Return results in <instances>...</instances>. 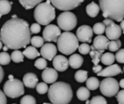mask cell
Wrapping results in <instances>:
<instances>
[{
  "mask_svg": "<svg viewBox=\"0 0 124 104\" xmlns=\"http://www.w3.org/2000/svg\"><path fill=\"white\" fill-rule=\"evenodd\" d=\"M92 70H93V72H94V73H98V72H101L102 70V66H100V65H94V67H93V68H92Z\"/></svg>",
  "mask_w": 124,
  "mask_h": 104,
  "instance_id": "7bdbcfd3",
  "label": "cell"
},
{
  "mask_svg": "<svg viewBox=\"0 0 124 104\" xmlns=\"http://www.w3.org/2000/svg\"><path fill=\"white\" fill-rule=\"evenodd\" d=\"M49 87L47 85V83H39L37 84L36 87V91L39 94H41V95H44L45 93H46L49 90Z\"/></svg>",
  "mask_w": 124,
  "mask_h": 104,
  "instance_id": "d6a6232c",
  "label": "cell"
},
{
  "mask_svg": "<svg viewBox=\"0 0 124 104\" xmlns=\"http://www.w3.org/2000/svg\"><path fill=\"white\" fill-rule=\"evenodd\" d=\"M30 28H31V33H33V34L39 33L41 31V25L38 22L37 23H33V24H31Z\"/></svg>",
  "mask_w": 124,
  "mask_h": 104,
  "instance_id": "ab89813d",
  "label": "cell"
},
{
  "mask_svg": "<svg viewBox=\"0 0 124 104\" xmlns=\"http://www.w3.org/2000/svg\"><path fill=\"white\" fill-rule=\"evenodd\" d=\"M106 30V25L103 22H97L93 26V31L97 35H102Z\"/></svg>",
  "mask_w": 124,
  "mask_h": 104,
  "instance_id": "f546056e",
  "label": "cell"
},
{
  "mask_svg": "<svg viewBox=\"0 0 124 104\" xmlns=\"http://www.w3.org/2000/svg\"><path fill=\"white\" fill-rule=\"evenodd\" d=\"M122 72L121 68L120 66L118 64H111L109 65L108 67L105 69H102L101 72L97 73V76L100 77H113L116 76Z\"/></svg>",
  "mask_w": 124,
  "mask_h": 104,
  "instance_id": "2e32d148",
  "label": "cell"
},
{
  "mask_svg": "<svg viewBox=\"0 0 124 104\" xmlns=\"http://www.w3.org/2000/svg\"><path fill=\"white\" fill-rule=\"evenodd\" d=\"M86 104H90V101H89L87 100V101H86Z\"/></svg>",
  "mask_w": 124,
  "mask_h": 104,
  "instance_id": "816d5d0a",
  "label": "cell"
},
{
  "mask_svg": "<svg viewBox=\"0 0 124 104\" xmlns=\"http://www.w3.org/2000/svg\"><path fill=\"white\" fill-rule=\"evenodd\" d=\"M50 0L39 4L34 10L36 21L42 25H47L55 18V9Z\"/></svg>",
  "mask_w": 124,
  "mask_h": 104,
  "instance_id": "277c9868",
  "label": "cell"
},
{
  "mask_svg": "<svg viewBox=\"0 0 124 104\" xmlns=\"http://www.w3.org/2000/svg\"><path fill=\"white\" fill-rule=\"evenodd\" d=\"M31 35L28 23L17 17L7 20L1 29V41L10 49L26 47L31 42Z\"/></svg>",
  "mask_w": 124,
  "mask_h": 104,
  "instance_id": "6da1fadb",
  "label": "cell"
},
{
  "mask_svg": "<svg viewBox=\"0 0 124 104\" xmlns=\"http://www.w3.org/2000/svg\"><path fill=\"white\" fill-rule=\"evenodd\" d=\"M38 82L39 80L36 75L32 72L25 74L23 78V83L24 85L28 88H34L35 87H36Z\"/></svg>",
  "mask_w": 124,
  "mask_h": 104,
  "instance_id": "ac0fdd59",
  "label": "cell"
},
{
  "mask_svg": "<svg viewBox=\"0 0 124 104\" xmlns=\"http://www.w3.org/2000/svg\"><path fill=\"white\" fill-rule=\"evenodd\" d=\"M3 91L9 98H15L20 97L24 94V84L17 79H9L4 85Z\"/></svg>",
  "mask_w": 124,
  "mask_h": 104,
  "instance_id": "8992f818",
  "label": "cell"
},
{
  "mask_svg": "<svg viewBox=\"0 0 124 104\" xmlns=\"http://www.w3.org/2000/svg\"><path fill=\"white\" fill-rule=\"evenodd\" d=\"M11 59L15 63H20L23 62L24 59V54L23 52H21L19 50H15L12 54H11Z\"/></svg>",
  "mask_w": 124,
  "mask_h": 104,
  "instance_id": "f1b7e54d",
  "label": "cell"
},
{
  "mask_svg": "<svg viewBox=\"0 0 124 104\" xmlns=\"http://www.w3.org/2000/svg\"><path fill=\"white\" fill-rule=\"evenodd\" d=\"M9 49V48H8L7 46H5V45H4V47L3 48V49H4V51H7V49Z\"/></svg>",
  "mask_w": 124,
  "mask_h": 104,
  "instance_id": "c3c4849f",
  "label": "cell"
},
{
  "mask_svg": "<svg viewBox=\"0 0 124 104\" xmlns=\"http://www.w3.org/2000/svg\"><path fill=\"white\" fill-rule=\"evenodd\" d=\"M115 60H116V56L113 53H110V52L105 53L104 54H102V58H101L102 63L108 66L113 64Z\"/></svg>",
  "mask_w": 124,
  "mask_h": 104,
  "instance_id": "d4e9b609",
  "label": "cell"
},
{
  "mask_svg": "<svg viewBox=\"0 0 124 104\" xmlns=\"http://www.w3.org/2000/svg\"><path fill=\"white\" fill-rule=\"evenodd\" d=\"M41 77L44 82L46 83L47 84H52L55 83L58 78L57 70H56L55 69L46 67L42 72Z\"/></svg>",
  "mask_w": 124,
  "mask_h": 104,
  "instance_id": "9a60e30c",
  "label": "cell"
},
{
  "mask_svg": "<svg viewBox=\"0 0 124 104\" xmlns=\"http://www.w3.org/2000/svg\"><path fill=\"white\" fill-rule=\"evenodd\" d=\"M116 59L119 63L124 64V49L119 50L116 54Z\"/></svg>",
  "mask_w": 124,
  "mask_h": 104,
  "instance_id": "f35d334b",
  "label": "cell"
},
{
  "mask_svg": "<svg viewBox=\"0 0 124 104\" xmlns=\"http://www.w3.org/2000/svg\"><path fill=\"white\" fill-rule=\"evenodd\" d=\"M120 85L118 82L111 77H107L102 80L100 85V89L102 95L106 97H113L118 94Z\"/></svg>",
  "mask_w": 124,
  "mask_h": 104,
  "instance_id": "ba28073f",
  "label": "cell"
},
{
  "mask_svg": "<svg viewBox=\"0 0 124 104\" xmlns=\"http://www.w3.org/2000/svg\"><path fill=\"white\" fill-rule=\"evenodd\" d=\"M78 41L76 35L70 31H65L60 35L57 41L58 50L65 55L72 54L78 49Z\"/></svg>",
  "mask_w": 124,
  "mask_h": 104,
  "instance_id": "5b68a950",
  "label": "cell"
},
{
  "mask_svg": "<svg viewBox=\"0 0 124 104\" xmlns=\"http://www.w3.org/2000/svg\"><path fill=\"white\" fill-rule=\"evenodd\" d=\"M61 34L60 28L55 25H47L43 30V38L46 41L57 42Z\"/></svg>",
  "mask_w": 124,
  "mask_h": 104,
  "instance_id": "30bf717a",
  "label": "cell"
},
{
  "mask_svg": "<svg viewBox=\"0 0 124 104\" xmlns=\"http://www.w3.org/2000/svg\"><path fill=\"white\" fill-rule=\"evenodd\" d=\"M11 56L5 51H3L0 54V64L1 65H7L11 61Z\"/></svg>",
  "mask_w": 124,
  "mask_h": 104,
  "instance_id": "836d02e7",
  "label": "cell"
},
{
  "mask_svg": "<svg viewBox=\"0 0 124 104\" xmlns=\"http://www.w3.org/2000/svg\"><path fill=\"white\" fill-rule=\"evenodd\" d=\"M57 9L62 11H69L78 7L84 0H50Z\"/></svg>",
  "mask_w": 124,
  "mask_h": 104,
  "instance_id": "9c48e42d",
  "label": "cell"
},
{
  "mask_svg": "<svg viewBox=\"0 0 124 104\" xmlns=\"http://www.w3.org/2000/svg\"><path fill=\"white\" fill-rule=\"evenodd\" d=\"M44 38H41V36H33L31 40V43L36 48H41L44 45Z\"/></svg>",
  "mask_w": 124,
  "mask_h": 104,
  "instance_id": "4dcf8cb0",
  "label": "cell"
},
{
  "mask_svg": "<svg viewBox=\"0 0 124 104\" xmlns=\"http://www.w3.org/2000/svg\"><path fill=\"white\" fill-rule=\"evenodd\" d=\"M23 54L24 56L29 59H36V57H39L41 55V53L38 51V50L36 49L35 46H28L27 47L24 51H23Z\"/></svg>",
  "mask_w": 124,
  "mask_h": 104,
  "instance_id": "44dd1931",
  "label": "cell"
},
{
  "mask_svg": "<svg viewBox=\"0 0 124 104\" xmlns=\"http://www.w3.org/2000/svg\"><path fill=\"white\" fill-rule=\"evenodd\" d=\"M105 18L121 22L124 18V0H99Z\"/></svg>",
  "mask_w": 124,
  "mask_h": 104,
  "instance_id": "3957f363",
  "label": "cell"
},
{
  "mask_svg": "<svg viewBox=\"0 0 124 104\" xmlns=\"http://www.w3.org/2000/svg\"><path fill=\"white\" fill-rule=\"evenodd\" d=\"M12 2L8 0H1L0 1V17L8 14L12 9Z\"/></svg>",
  "mask_w": 124,
  "mask_h": 104,
  "instance_id": "603a6c76",
  "label": "cell"
},
{
  "mask_svg": "<svg viewBox=\"0 0 124 104\" xmlns=\"http://www.w3.org/2000/svg\"><path fill=\"white\" fill-rule=\"evenodd\" d=\"M116 98L118 104H124V90H122L118 93L116 96Z\"/></svg>",
  "mask_w": 124,
  "mask_h": 104,
  "instance_id": "60d3db41",
  "label": "cell"
},
{
  "mask_svg": "<svg viewBox=\"0 0 124 104\" xmlns=\"http://www.w3.org/2000/svg\"><path fill=\"white\" fill-rule=\"evenodd\" d=\"M57 22L61 30L70 31L74 29L77 25V17L73 12L65 11L58 16Z\"/></svg>",
  "mask_w": 124,
  "mask_h": 104,
  "instance_id": "52a82bcc",
  "label": "cell"
},
{
  "mask_svg": "<svg viewBox=\"0 0 124 104\" xmlns=\"http://www.w3.org/2000/svg\"><path fill=\"white\" fill-rule=\"evenodd\" d=\"M12 18H16V17H17L16 15H13V16H12Z\"/></svg>",
  "mask_w": 124,
  "mask_h": 104,
  "instance_id": "f907efd6",
  "label": "cell"
},
{
  "mask_svg": "<svg viewBox=\"0 0 124 104\" xmlns=\"http://www.w3.org/2000/svg\"><path fill=\"white\" fill-rule=\"evenodd\" d=\"M84 62V58L78 54H74L71 55L69 58V65L73 69L80 68Z\"/></svg>",
  "mask_w": 124,
  "mask_h": 104,
  "instance_id": "d6986e66",
  "label": "cell"
},
{
  "mask_svg": "<svg viewBox=\"0 0 124 104\" xmlns=\"http://www.w3.org/2000/svg\"><path fill=\"white\" fill-rule=\"evenodd\" d=\"M75 79L78 83H84L88 79V72L86 70H78L75 74Z\"/></svg>",
  "mask_w": 124,
  "mask_h": 104,
  "instance_id": "83f0119b",
  "label": "cell"
},
{
  "mask_svg": "<svg viewBox=\"0 0 124 104\" xmlns=\"http://www.w3.org/2000/svg\"><path fill=\"white\" fill-rule=\"evenodd\" d=\"M0 72H1V80H0V81L1 82V81H2V80H3V77H4V71H3V68H2V67H0Z\"/></svg>",
  "mask_w": 124,
  "mask_h": 104,
  "instance_id": "f6af8a7d",
  "label": "cell"
},
{
  "mask_svg": "<svg viewBox=\"0 0 124 104\" xmlns=\"http://www.w3.org/2000/svg\"><path fill=\"white\" fill-rule=\"evenodd\" d=\"M122 28L121 25L116 24L114 22H113L111 24L107 26L106 28V35L110 40H117L118 39L121 34H122Z\"/></svg>",
  "mask_w": 124,
  "mask_h": 104,
  "instance_id": "4fadbf2b",
  "label": "cell"
},
{
  "mask_svg": "<svg viewBox=\"0 0 124 104\" xmlns=\"http://www.w3.org/2000/svg\"><path fill=\"white\" fill-rule=\"evenodd\" d=\"M34 66L39 69H44L46 68L47 66V62H46V59L45 58H39L36 60L35 63H34Z\"/></svg>",
  "mask_w": 124,
  "mask_h": 104,
  "instance_id": "e575fe53",
  "label": "cell"
},
{
  "mask_svg": "<svg viewBox=\"0 0 124 104\" xmlns=\"http://www.w3.org/2000/svg\"><path fill=\"white\" fill-rule=\"evenodd\" d=\"M113 22V19H110V18H106L105 20H104L103 23H104L106 26H108V25H109L110 24H111Z\"/></svg>",
  "mask_w": 124,
  "mask_h": 104,
  "instance_id": "ee69618b",
  "label": "cell"
},
{
  "mask_svg": "<svg viewBox=\"0 0 124 104\" xmlns=\"http://www.w3.org/2000/svg\"><path fill=\"white\" fill-rule=\"evenodd\" d=\"M54 68L58 72H65L68 69L69 65V59L62 55L56 56L52 61Z\"/></svg>",
  "mask_w": 124,
  "mask_h": 104,
  "instance_id": "5bb4252c",
  "label": "cell"
},
{
  "mask_svg": "<svg viewBox=\"0 0 124 104\" xmlns=\"http://www.w3.org/2000/svg\"></svg>",
  "mask_w": 124,
  "mask_h": 104,
  "instance_id": "f5cc1de1",
  "label": "cell"
},
{
  "mask_svg": "<svg viewBox=\"0 0 124 104\" xmlns=\"http://www.w3.org/2000/svg\"><path fill=\"white\" fill-rule=\"evenodd\" d=\"M100 7L94 1L89 4L86 7V12L87 14L91 17H97L100 12Z\"/></svg>",
  "mask_w": 124,
  "mask_h": 104,
  "instance_id": "ffe728a7",
  "label": "cell"
},
{
  "mask_svg": "<svg viewBox=\"0 0 124 104\" xmlns=\"http://www.w3.org/2000/svg\"><path fill=\"white\" fill-rule=\"evenodd\" d=\"M0 104H7L6 94L3 91H0Z\"/></svg>",
  "mask_w": 124,
  "mask_h": 104,
  "instance_id": "b9f144b4",
  "label": "cell"
},
{
  "mask_svg": "<svg viewBox=\"0 0 124 104\" xmlns=\"http://www.w3.org/2000/svg\"><path fill=\"white\" fill-rule=\"evenodd\" d=\"M121 28H122L123 33H124V20H123L121 22Z\"/></svg>",
  "mask_w": 124,
  "mask_h": 104,
  "instance_id": "7dc6e473",
  "label": "cell"
},
{
  "mask_svg": "<svg viewBox=\"0 0 124 104\" xmlns=\"http://www.w3.org/2000/svg\"><path fill=\"white\" fill-rule=\"evenodd\" d=\"M109 40L110 39L108 37H105V35H98L93 41V46L97 50L103 53L106 49H108L110 43Z\"/></svg>",
  "mask_w": 124,
  "mask_h": 104,
  "instance_id": "e0dca14e",
  "label": "cell"
},
{
  "mask_svg": "<svg viewBox=\"0 0 124 104\" xmlns=\"http://www.w3.org/2000/svg\"><path fill=\"white\" fill-rule=\"evenodd\" d=\"M93 29L89 25H81L76 31V36L82 43H91L93 36Z\"/></svg>",
  "mask_w": 124,
  "mask_h": 104,
  "instance_id": "8fae6325",
  "label": "cell"
},
{
  "mask_svg": "<svg viewBox=\"0 0 124 104\" xmlns=\"http://www.w3.org/2000/svg\"><path fill=\"white\" fill-rule=\"evenodd\" d=\"M76 96H77L78 99L81 101H87L90 96L89 89L88 88H85V87L79 88L76 92Z\"/></svg>",
  "mask_w": 124,
  "mask_h": 104,
  "instance_id": "7402d4cb",
  "label": "cell"
},
{
  "mask_svg": "<svg viewBox=\"0 0 124 104\" xmlns=\"http://www.w3.org/2000/svg\"><path fill=\"white\" fill-rule=\"evenodd\" d=\"M92 48V50L89 53L92 59V62L94 65H97L99 64V62L101 61V58H102V52L97 50L94 46L92 45L91 46Z\"/></svg>",
  "mask_w": 124,
  "mask_h": 104,
  "instance_id": "cb8c5ba5",
  "label": "cell"
},
{
  "mask_svg": "<svg viewBox=\"0 0 124 104\" xmlns=\"http://www.w3.org/2000/svg\"><path fill=\"white\" fill-rule=\"evenodd\" d=\"M92 50V48L91 46L86 43H83L82 44H81L78 47V51L81 54H84V55H86L87 54H89L90 51Z\"/></svg>",
  "mask_w": 124,
  "mask_h": 104,
  "instance_id": "d590c367",
  "label": "cell"
},
{
  "mask_svg": "<svg viewBox=\"0 0 124 104\" xmlns=\"http://www.w3.org/2000/svg\"><path fill=\"white\" fill-rule=\"evenodd\" d=\"M57 51V49L54 44L51 43H46L44 44L41 48L40 53L42 57L45 58L49 61H52L56 56Z\"/></svg>",
  "mask_w": 124,
  "mask_h": 104,
  "instance_id": "7c38bea8",
  "label": "cell"
},
{
  "mask_svg": "<svg viewBox=\"0 0 124 104\" xmlns=\"http://www.w3.org/2000/svg\"><path fill=\"white\" fill-rule=\"evenodd\" d=\"M121 47V41L119 39L117 40H112V41H110L108 49L110 51H116Z\"/></svg>",
  "mask_w": 124,
  "mask_h": 104,
  "instance_id": "1f68e13d",
  "label": "cell"
},
{
  "mask_svg": "<svg viewBox=\"0 0 124 104\" xmlns=\"http://www.w3.org/2000/svg\"><path fill=\"white\" fill-rule=\"evenodd\" d=\"M86 85L90 90H95L100 87V83L97 77H92L87 79V80L86 81Z\"/></svg>",
  "mask_w": 124,
  "mask_h": 104,
  "instance_id": "4316f807",
  "label": "cell"
},
{
  "mask_svg": "<svg viewBox=\"0 0 124 104\" xmlns=\"http://www.w3.org/2000/svg\"><path fill=\"white\" fill-rule=\"evenodd\" d=\"M20 4L25 9H31L41 3L43 0H18Z\"/></svg>",
  "mask_w": 124,
  "mask_h": 104,
  "instance_id": "484cf974",
  "label": "cell"
},
{
  "mask_svg": "<svg viewBox=\"0 0 124 104\" xmlns=\"http://www.w3.org/2000/svg\"><path fill=\"white\" fill-rule=\"evenodd\" d=\"M90 104H107V101L105 99V98H104V97L100 96H94V97H93V98H92V99L90 101Z\"/></svg>",
  "mask_w": 124,
  "mask_h": 104,
  "instance_id": "74e56055",
  "label": "cell"
},
{
  "mask_svg": "<svg viewBox=\"0 0 124 104\" xmlns=\"http://www.w3.org/2000/svg\"><path fill=\"white\" fill-rule=\"evenodd\" d=\"M36 103V101L35 98L33 97L32 96H30V95H27V96H23L20 100V104H34Z\"/></svg>",
  "mask_w": 124,
  "mask_h": 104,
  "instance_id": "8d00e7d4",
  "label": "cell"
},
{
  "mask_svg": "<svg viewBox=\"0 0 124 104\" xmlns=\"http://www.w3.org/2000/svg\"><path fill=\"white\" fill-rule=\"evenodd\" d=\"M12 78H14L13 77V75H9V79H12Z\"/></svg>",
  "mask_w": 124,
  "mask_h": 104,
  "instance_id": "681fc988",
  "label": "cell"
},
{
  "mask_svg": "<svg viewBox=\"0 0 124 104\" xmlns=\"http://www.w3.org/2000/svg\"><path fill=\"white\" fill-rule=\"evenodd\" d=\"M48 98L54 104H67L73 98V90L70 85L64 82H55L52 84L48 90Z\"/></svg>",
  "mask_w": 124,
  "mask_h": 104,
  "instance_id": "7a4b0ae2",
  "label": "cell"
},
{
  "mask_svg": "<svg viewBox=\"0 0 124 104\" xmlns=\"http://www.w3.org/2000/svg\"><path fill=\"white\" fill-rule=\"evenodd\" d=\"M119 85H120V87L124 88V79H122L120 82H119Z\"/></svg>",
  "mask_w": 124,
  "mask_h": 104,
  "instance_id": "bcb514c9",
  "label": "cell"
}]
</instances>
